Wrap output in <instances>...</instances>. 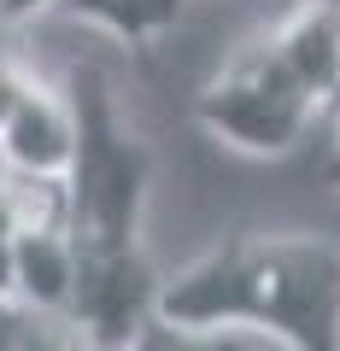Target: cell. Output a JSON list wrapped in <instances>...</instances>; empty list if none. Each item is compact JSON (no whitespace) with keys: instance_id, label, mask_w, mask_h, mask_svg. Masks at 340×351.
Listing matches in <instances>:
<instances>
[{"instance_id":"obj_1","label":"cell","mask_w":340,"mask_h":351,"mask_svg":"<svg viewBox=\"0 0 340 351\" xmlns=\"http://www.w3.org/2000/svg\"><path fill=\"white\" fill-rule=\"evenodd\" d=\"M76 158L65 170L71 188V246H76V293L65 322L89 346H141L152 328L159 269L147 258V188L152 152L117 112V94L100 64H76Z\"/></svg>"},{"instance_id":"obj_2","label":"cell","mask_w":340,"mask_h":351,"mask_svg":"<svg viewBox=\"0 0 340 351\" xmlns=\"http://www.w3.org/2000/svg\"><path fill=\"white\" fill-rule=\"evenodd\" d=\"M152 328L177 339L252 328L288 351H340V246L305 228L229 234L159 276Z\"/></svg>"},{"instance_id":"obj_3","label":"cell","mask_w":340,"mask_h":351,"mask_svg":"<svg viewBox=\"0 0 340 351\" xmlns=\"http://www.w3.org/2000/svg\"><path fill=\"white\" fill-rule=\"evenodd\" d=\"M340 88V0H293L276 24L247 36L194 94V123L229 152L288 158L328 123Z\"/></svg>"},{"instance_id":"obj_4","label":"cell","mask_w":340,"mask_h":351,"mask_svg":"<svg viewBox=\"0 0 340 351\" xmlns=\"http://www.w3.org/2000/svg\"><path fill=\"white\" fill-rule=\"evenodd\" d=\"M76 129H82V117H76L71 82L59 88L36 76L12 100V112L0 117V158L30 176H65L76 158Z\"/></svg>"},{"instance_id":"obj_5","label":"cell","mask_w":340,"mask_h":351,"mask_svg":"<svg viewBox=\"0 0 340 351\" xmlns=\"http://www.w3.org/2000/svg\"><path fill=\"white\" fill-rule=\"evenodd\" d=\"M328 158H323V176H328V188H340V88H335V106H328Z\"/></svg>"}]
</instances>
